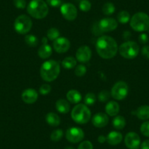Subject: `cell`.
Returning <instances> with one entry per match:
<instances>
[{
  "label": "cell",
  "mask_w": 149,
  "mask_h": 149,
  "mask_svg": "<svg viewBox=\"0 0 149 149\" xmlns=\"http://www.w3.org/2000/svg\"><path fill=\"white\" fill-rule=\"evenodd\" d=\"M96 50L101 58L110 59L118 52V45L115 40L109 36H101L96 42Z\"/></svg>",
  "instance_id": "cell-1"
},
{
  "label": "cell",
  "mask_w": 149,
  "mask_h": 149,
  "mask_svg": "<svg viewBox=\"0 0 149 149\" xmlns=\"http://www.w3.org/2000/svg\"><path fill=\"white\" fill-rule=\"evenodd\" d=\"M60 65L55 60H48L42 64L40 68L41 78L47 82H52L58 78Z\"/></svg>",
  "instance_id": "cell-2"
},
{
  "label": "cell",
  "mask_w": 149,
  "mask_h": 149,
  "mask_svg": "<svg viewBox=\"0 0 149 149\" xmlns=\"http://www.w3.org/2000/svg\"><path fill=\"white\" fill-rule=\"evenodd\" d=\"M48 7L44 0H31L27 7L28 13L36 19H42L48 13Z\"/></svg>",
  "instance_id": "cell-3"
},
{
  "label": "cell",
  "mask_w": 149,
  "mask_h": 149,
  "mask_svg": "<svg viewBox=\"0 0 149 149\" xmlns=\"http://www.w3.org/2000/svg\"><path fill=\"white\" fill-rule=\"evenodd\" d=\"M91 113L87 105L78 104L73 107L71 112V117L77 124H85L91 119Z\"/></svg>",
  "instance_id": "cell-4"
},
{
  "label": "cell",
  "mask_w": 149,
  "mask_h": 149,
  "mask_svg": "<svg viewBox=\"0 0 149 149\" xmlns=\"http://www.w3.org/2000/svg\"><path fill=\"white\" fill-rule=\"evenodd\" d=\"M130 26L133 30L139 32L148 31L149 29V16L145 13H137L130 19Z\"/></svg>",
  "instance_id": "cell-5"
},
{
  "label": "cell",
  "mask_w": 149,
  "mask_h": 149,
  "mask_svg": "<svg viewBox=\"0 0 149 149\" xmlns=\"http://www.w3.org/2000/svg\"><path fill=\"white\" fill-rule=\"evenodd\" d=\"M118 51L121 56L128 59H132L137 57L140 51V47L134 41H127L120 45Z\"/></svg>",
  "instance_id": "cell-6"
},
{
  "label": "cell",
  "mask_w": 149,
  "mask_h": 149,
  "mask_svg": "<svg viewBox=\"0 0 149 149\" xmlns=\"http://www.w3.org/2000/svg\"><path fill=\"white\" fill-rule=\"evenodd\" d=\"M31 27L32 21L29 17L26 15H19L14 23V29L20 34H27L31 30Z\"/></svg>",
  "instance_id": "cell-7"
},
{
  "label": "cell",
  "mask_w": 149,
  "mask_h": 149,
  "mask_svg": "<svg viewBox=\"0 0 149 149\" xmlns=\"http://www.w3.org/2000/svg\"><path fill=\"white\" fill-rule=\"evenodd\" d=\"M129 88L127 83L124 81H118L113 85L111 89L112 97L116 100H122L128 95Z\"/></svg>",
  "instance_id": "cell-8"
},
{
  "label": "cell",
  "mask_w": 149,
  "mask_h": 149,
  "mask_svg": "<svg viewBox=\"0 0 149 149\" xmlns=\"http://www.w3.org/2000/svg\"><path fill=\"white\" fill-rule=\"evenodd\" d=\"M84 137H85L84 132L79 127H71L68 129L66 132L67 140L72 143H78L82 141Z\"/></svg>",
  "instance_id": "cell-9"
},
{
  "label": "cell",
  "mask_w": 149,
  "mask_h": 149,
  "mask_svg": "<svg viewBox=\"0 0 149 149\" xmlns=\"http://www.w3.org/2000/svg\"><path fill=\"white\" fill-rule=\"evenodd\" d=\"M61 13L67 21H74L78 16V10L76 7L71 3H65L61 5Z\"/></svg>",
  "instance_id": "cell-10"
},
{
  "label": "cell",
  "mask_w": 149,
  "mask_h": 149,
  "mask_svg": "<svg viewBox=\"0 0 149 149\" xmlns=\"http://www.w3.org/2000/svg\"><path fill=\"white\" fill-rule=\"evenodd\" d=\"M124 143L128 148H138L140 145V137L136 132H130L126 134L125 138H124Z\"/></svg>",
  "instance_id": "cell-11"
},
{
  "label": "cell",
  "mask_w": 149,
  "mask_h": 149,
  "mask_svg": "<svg viewBox=\"0 0 149 149\" xmlns=\"http://www.w3.org/2000/svg\"><path fill=\"white\" fill-rule=\"evenodd\" d=\"M54 50L58 54L66 53L70 48V42L66 37H58L53 43Z\"/></svg>",
  "instance_id": "cell-12"
},
{
  "label": "cell",
  "mask_w": 149,
  "mask_h": 149,
  "mask_svg": "<svg viewBox=\"0 0 149 149\" xmlns=\"http://www.w3.org/2000/svg\"><path fill=\"white\" fill-rule=\"evenodd\" d=\"M98 24L103 32L113 31L118 27V22L116 21V19L112 18H103L98 23Z\"/></svg>",
  "instance_id": "cell-13"
},
{
  "label": "cell",
  "mask_w": 149,
  "mask_h": 149,
  "mask_svg": "<svg viewBox=\"0 0 149 149\" xmlns=\"http://www.w3.org/2000/svg\"><path fill=\"white\" fill-rule=\"evenodd\" d=\"M91 51L90 48L86 45L81 46L76 52V58L81 63H86L91 59Z\"/></svg>",
  "instance_id": "cell-14"
},
{
  "label": "cell",
  "mask_w": 149,
  "mask_h": 149,
  "mask_svg": "<svg viewBox=\"0 0 149 149\" xmlns=\"http://www.w3.org/2000/svg\"><path fill=\"white\" fill-rule=\"evenodd\" d=\"M22 100L26 104H33L38 99V93L33 88H27L21 94Z\"/></svg>",
  "instance_id": "cell-15"
},
{
  "label": "cell",
  "mask_w": 149,
  "mask_h": 149,
  "mask_svg": "<svg viewBox=\"0 0 149 149\" xmlns=\"http://www.w3.org/2000/svg\"><path fill=\"white\" fill-rule=\"evenodd\" d=\"M109 118L108 116L103 113H96L92 118L93 125L97 128H102L107 126L108 124Z\"/></svg>",
  "instance_id": "cell-16"
},
{
  "label": "cell",
  "mask_w": 149,
  "mask_h": 149,
  "mask_svg": "<svg viewBox=\"0 0 149 149\" xmlns=\"http://www.w3.org/2000/svg\"><path fill=\"white\" fill-rule=\"evenodd\" d=\"M123 136L119 132H110L107 136V142L111 146H116L122 141Z\"/></svg>",
  "instance_id": "cell-17"
},
{
  "label": "cell",
  "mask_w": 149,
  "mask_h": 149,
  "mask_svg": "<svg viewBox=\"0 0 149 149\" xmlns=\"http://www.w3.org/2000/svg\"><path fill=\"white\" fill-rule=\"evenodd\" d=\"M120 110V106L118 102L114 101H110L106 104L105 111L107 116H116Z\"/></svg>",
  "instance_id": "cell-18"
},
{
  "label": "cell",
  "mask_w": 149,
  "mask_h": 149,
  "mask_svg": "<svg viewBox=\"0 0 149 149\" xmlns=\"http://www.w3.org/2000/svg\"><path fill=\"white\" fill-rule=\"evenodd\" d=\"M67 99L72 104H78L82 100V96L81 93L77 90L72 89L70 90L67 93Z\"/></svg>",
  "instance_id": "cell-19"
},
{
  "label": "cell",
  "mask_w": 149,
  "mask_h": 149,
  "mask_svg": "<svg viewBox=\"0 0 149 149\" xmlns=\"http://www.w3.org/2000/svg\"><path fill=\"white\" fill-rule=\"evenodd\" d=\"M56 108L60 113L66 114L70 110V105L67 100L64 99H59L56 102Z\"/></svg>",
  "instance_id": "cell-20"
},
{
  "label": "cell",
  "mask_w": 149,
  "mask_h": 149,
  "mask_svg": "<svg viewBox=\"0 0 149 149\" xmlns=\"http://www.w3.org/2000/svg\"><path fill=\"white\" fill-rule=\"evenodd\" d=\"M52 55V48L48 44H42L38 49V56L42 59H46Z\"/></svg>",
  "instance_id": "cell-21"
},
{
  "label": "cell",
  "mask_w": 149,
  "mask_h": 149,
  "mask_svg": "<svg viewBox=\"0 0 149 149\" xmlns=\"http://www.w3.org/2000/svg\"><path fill=\"white\" fill-rule=\"evenodd\" d=\"M135 115L140 120L149 119V106L142 105L137 109L135 112Z\"/></svg>",
  "instance_id": "cell-22"
},
{
  "label": "cell",
  "mask_w": 149,
  "mask_h": 149,
  "mask_svg": "<svg viewBox=\"0 0 149 149\" xmlns=\"http://www.w3.org/2000/svg\"><path fill=\"white\" fill-rule=\"evenodd\" d=\"M45 120H46L47 123L52 127H57L61 123V119H60L59 116L54 113H49L47 114L45 116Z\"/></svg>",
  "instance_id": "cell-23"
},
{
  "label": "cell",
  "mask_w": 149,
  "mask_h": 149,
  "mask_svg": "<svg viewBox=\"0 0 149 149\" xmlns=\"http://www.w3.org/2000/svg\"><path fill=\"white\" fill-rule=\"evenodd\" d=\"M113 126L118 130H123L126 126V120L122 116H116L113 120Z\"/></svg>",
  "instance_id": "cell-24"
},
{
  "label": "cell",
  "mask_w": 149,
  "mask_h": 149,
  "mask_svg": "<svg viewBox=\"0 0 149 149\" xmlns=\"http://www.w3.org/2000/svg\"><path fill=\"white\" fill-rule=\"evenodd\" d=\"M76 59L72 56L66 57L62 61V66L66 70H71L76 66Z\"/></svg>",
  "instance_id": "cell-25"
},
{
  "label": "cell",
  "mask_w": 149,
  "mask_h": 149,
  "mask_svg": "<svg viewBox=\"0 0 149 149\" xmlns=\"http://www.w3.org/2000/svg\"><path fill=\"white\" fill-rule=\"evenodd\" d=\"M117 18H118V22L122 24H125L130 21V15L127 11L122 10L118 13Z\"/></svg>",
  "instance_id": "cell-26"
},
{
  "label": "cell",
  "mask_w": 149,
  "mask_h": 149,
  "mask_svg": "<svg viewBox=\"0 0 149 149\" xmlns=\"http://www.w3.org/2000/svg\"><path fill=\"white\" fill-rule=\"evenodd\" d=\"M25 42L30 47H36L38 45V39L33 34H27L25 37Z\"/></svg>",
  "instance_id": "cell-27"
},
{
  "label": "cell",
  "mask_w": 149,
  "mask_h": 149,
  "mask_svg": "<svg viewBox=\"0 0 149 149\" xmlns=\"http://www.w3.org/2000/svg\"><path fill=\"white\" fill-rule=\"evenodd\" d=\"M116 10V8L114 5L111 2H107L102 7V12L104 15H110L113 13Z\"/></svg>",
  "instance_id": "cell-28"
},
{
  "label": "cell",
  "mask_w": 149,
  "mask_h": 149,
  "mask_svg": "<svg viewBox=\"0 0 149 149\" xmlns=\"http://www.w3.org/2000/svg\"><path fill=\"white\" fill-rule=\"evenodd\" d=\"M60 32L57 29L50 28L47 31V37L50 40H55L59 37Z\"/></svg>",
  "instance_id": "cell-29"
},
{
  "label": "cell",
  "mask_w": 149,
  "mask_h": 149,
  "mask_svg": "<svg viewBox=\"0 0 149 149\" xmlns=\"http://www.w3.org/2000/svg\"><path fill=\"white\" fill-rule=\"evenodd\" d=\"M96 101H97V97H96V95L94 93L89 92L85 96L84 102H85L86 105H94V103L96 102Z\"/></svg>",
  "instance_id": "cell-30"
},
{
  "label": "cell",
  "mask_w": 149,
  "mask_h": 149,
  "mask_svg": "<svg viewBox=\"0 0 149 149\" xmlns=\"http://www.w3.org/2000/svg\"><path fill=\"white\" fill-rule=\"evenodd\" d=\"M64 132L61 130H56L51 134V140L54 142H58L62 138Z\"/></svg>",
  "instance_id": "cell-31"
},
{
  "label": "cell",
  "mask_w": 149,
  "mask_h": 149,
  "mask_svg": "<svg viewBox=\"0 0 149 149\" xmlns=\"http://www.w3.org/2000/svg\"><path fill=\"white\" fill-rule=\"evenodd\" d=\"M79 8L83 12H88L91 8V4L88 0H81Z\"/></svg>",
  "instance_id": "cell-32"
},
{
  "label": "cell",
  "mask_w": 149,
  "mask_h": 149,
  "mask_svg": "<svg viewBox=\"0 0 149 149\" xmlns=\"http://www.w3.org/2000/svg\"><path fill=\"white\" fill-rule=\"evenodd\" d=\"M110 96H111V94L110 93V91H107V90H102L99 94L98 100L102 102H104L110 99Z\"/></svg>",
  "instance_id": "cell-33"
},
{
  "label": "cell",
  "mask_w": 149,
  "mask_h": 149,
  "mask_svg": "<svg viewBox=\"0 0 149 149\" xmlns=\"http://www.w3.org/2000/svg\"><path fill=\"white\" fill-rule=\"evenodd\" d=\"M86 72V67L83 64H80L74 70V74L78 77H82Z\"/></svg>",
  "instance_id": "cell-34"
},
{
  "label": "cell",
  "mask_w": 149,
  "mask_h": 149,
  "mask_svg": "<svg viewBox=\"0 0 149 149\" xmlns=\"http://www.w3.org/2000/svg\"><path fill=\"white\" fill-rule=\"evenodd\" d=\"M140 132L146 137H149V121H145L140 126Z\"/></svg>",
  "instance_id": "cell-35"
},
{
  "label": "cell",
  "mask_w": 149,
  "mask_h": 149,
  "mask_svg": "<svg viewBox=\"0 0 149 149\" xmlns=\"http://www.w3.org/2000/svg\"><path fill=\"white\" fill-rule=\"evenodd\" d=\"M51 91V86L48 84H43L40 86L39 90L40 94L42 95H47L49 94Z\"/></svg>",
  "instance_id": "cell-36"
},
{
  "label": "cell",
  "mask_w": 149,
  "mask_h": 149,
  "mask_svg": "<svg viewBox=\"0 0 149 149\" xmlns=\"http://www.w3.org/2000/svg\"><path fill=\"white\" fill-rule=\"evenodd\" d=\"M93 145L88 140H85L81 143V144L78 146V149H93Z\"/></svg>",
  "instance_id": "cell-37"
},
{
  "label": "cell",
  "mask_w": 149,
  "mask_h": 149,
  "mask_svg": "<svg viewBox=\"0 0 149 149\" xmlns=\"http://www.w3.org/2000/svg\"><path fill=\"white\" fill-rule=\"evenodd\" d=\"M13 4L15 8H18V9H24L26 7V0H14Z\"/></svg>",
  "instance_id": "cell-38"
},
{
  "label": "cell",
  "mask_w": 149,
  "mask_h": 149,
  "mask_svg": "<svg viewBox=\"0 0 149 149\" xmlns=\"http://www.w3.org/2000/svg\"><path fill=\"white\" fill-rule=\"evenodd\" d=\"M92 31L93 33H94V35L96 36H102L103 33H104L102 31L101 29L100 28V26H99L98 23H95V24L93 25Z\"/></svg>",
  "instance_id": "cell-39"
},
{
  "label": "cell",
  "mask_w": 149,
  "mask_h": 149,
  "mask_svg": "<svg viewBox=\"0 0 149 149\" xmlns=\"http://www.w3.org/2000/svg\"><path fill=\"white\" fill-rule=\"evenodd\" d=\"M46 3L53 8H58L61 6V0H46Z\"/></svg>",
  "instance_id": "cell-40"
},
{
  "label": "cell",
  "mask_w": 149,
  "mask_h": 149,
  "mask_svg": "<svg viewBox=\"0 0 149 149\" xmlns=\"http://www.w3.org/2000/svg\"><path fill=\"white\" fill-rule=\"evenodd\" d=\"M139 41L142 44L147 43L148 41V34H146V33L140 34L139 35Z\"/></svg>",
  "instance_id": "cell-41"
},
{
  "label": "cell",
  "mask_w": 149,
  "mask_h": 149,
  "mask_svg": "<svg viewBox=\"0 0 149 149\" xmlns=\"http://www.w3.org/2000/svg\"><path fill=\"white\" fill-rule=\"evenodd\" d=\"M141 53L145 58L149 59V45H144L142 48Z\"/></svg>",
  "instance_id": "cell-42"
},
{
  "label": "cell",
  "mask_w": 149,
  "mask_h": 149,
  "mask_svg": "<svg viewBox=\"0 0 149 149\" xmlns=\"http://www.w3.org/2000/svg\"><path fill=\"white\" fill-rule=\"evenodd\" d=\"M141 149H149V140H146L142 143L140 146Z\"/></svg>",
  "instance_id": "cell-43"
},
{
  "label": "cell",
  "mask_w": 149,
  "mask_h": 149,
  "mask_svg": "<svg viewBox=\"0 0 149 149\" xmlns=\"http://www.w3.org/2000/svg\"><path fill=\"white\" fill-rule=\"evenodd\" d=\"M131 32L129 31H125L123 34V38H124L125 40H128L130 39V37H131Z\"/></svg>",
  "instance_id": "cell-44"
},
{
  "label": "cell",
  "mask_w": 149,
  "mask_h": 149,
  "mask_svg": "<svg viewBox=\"0 0 149 149\" xmlns=\"http://www.w3.org/2000/svg\"><path fill=\"white\" fill-rule=\"evenodd\" d=\"M97 140H98L99 143H104V142L107 141V137L104 135H100L99 136L98 138H97Z\"/></svg>",
  "instance_id": "cell-45"
},
{
  "label": "cell",
  "mask_w": 149,
  "mask_h": 149,
  "mask_svg": "<svg viewBox=\"0 0 149 149\" xmlns=\"http://www.w3.org/2000/svg\"><path fill=\"white\" fill-rule=\"evenodd\" d=\"M42 44H48V39H47L46 37H43V38H42Z\"/></svg>",
  "instance_id": "cell-46"
},
{
  "label": "cell",
  "mask_w": 149,
  "mask_h": 149,
  "mask_svg": "<svg viewBox=\"0 0 149 149\" xmlns=\"http://www.w3.org/2000/svg\"><path fill=\"white\" fill-rule=\"evenodd\" d=\"M64 149H74V148H73L72 147H71V146H67V147H66Z\"/></svg>",
  "instance_id": "cell-47"
},
{
  "label": "cell",
  "mask_w": 149,
  "mask_h": 149,
  "mask_svg": "<svg viewBox=\"0 0 149 149\" xmlns=\"http://www.w3.org/2000/svg\"><path fill=\"white\" fill-rule=\"evenodd\" d=\"M78 1H79V0H78Z\"/></svg>",
  "instance_id": "cell-48"
},
{
  "label": "cell",
  "mask_w": 149,
  "mask_h": 149,
  "mask_svg": "<svg viewBox=\"0 0 149 149\" xmlns=\"http://www.w3.org/2000/svg\"><path fill=\"white\" fill-rule=\"evenodd\" d=\"M136 149H138V148H136Z\"/></svg>",
  "instance_id": "cell-49"
}]
</instances>
